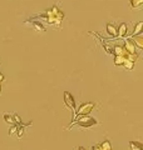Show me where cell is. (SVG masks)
Wrapping results in <instances>:
<instances>
[{"mask_svg":"<svg viewBox=\"0 0 143 150\" xmlns=\"http://www.w3.org/2000/svg\"><path fill=\"white\" fill-rule=\"evenodd\" d=\"M136 45L132 41V39H127L124 41V50L127 51V53H129V54H136L137 51H136Z\"/></svg>","mask_w":143,"mask_h":150,"instance_id":"cell-4","label":"cell"},{"mask_svg":"<svg viewBox=\"0 0 143 150\" xmlns=\"http://www.w3.org/2000/svg\"><path fill=\"white\" fill-rule=\"evenodd\" d=\"M113 53L114 54H116V55H124L126 53H127V51L124 50V48H123V46H121V45H116V46H114V51H113Z\"/></svg>","mask_w":143,"mask_h":150,"instance_id":"cell-11","label":"cell"},{"mask_svg":"<svg viewBox=\"0 0 143 150\" xmlns=\"http://www.w3.org/2000/svg\"><path fill=\"white\" fill-rule=\"evenodd\" d=\"M127 35V24H121L119 25V28L117 29V36L119 38H123V36H126Z\"/></svg>","mask_w":143,"mask_h":150,"instance_id":"cell-6","label":"cell"},{"mask_svg":"<svg viewBox=\"0 0 143 150\" xmlns=\"http://www.w3.org/2000/svg\"><path fill=\"white\" fill-rule=\"evenodd\" d=\"M123 63H124V56H122V55L114 56V64H116L117 67H121V65H123Z\"/></svg>","mask_w":143,"mask_h":150,"instance_id":"cell-12","label":"cell"},{"mask_svg":"<svg viewBox=\"0 0 143 150\" xmlns=\"http://www.w3.org/2000/svg\"><path fill=\"white\" fill-rule=\"evenodd\" d=\"M64 104H65L66 108H69V109L72 110V112H73V120H74L75 119V101H74L73 95L68 91L64 93Z\"/></svg>","mask_w":143,"mask_h":150,"instance_id":"cell-2","label":"cell"},{"mask_svg":"<svg viewBox=\"0 0 143 150\" xmlns=\"http://www.w3.org/2000/svg\"><path fill=\"white\" fill-rule=\"evenodd\" d=\"M111 150H112V149H111Z\"/></svg>","mask_w":143,"mask_h":150,"instance_id":"cell-23","label":"cell"},{"mask_svg":"<svg viewBox=\"0 0 143 150\" xmlns=\"http://www.w3.org/2000/svg\"><path fill=\"white\" fill-rule=\"evenodd\" d=\"M4 119H5V121H6L8 124L14 125V118H13V115H10V114H4Z\"/></svg>","mask_w":143,"mask_h":150,"instance_id":"cell-16","label":"cell"},{"mask_svg":"<svg viewBox=\"0 0 143 150\" xmlns=\"http://www.w3.org/2000/svg\"><path fill=\"white\" fill-rule=\"evenodd\" d=\"M29 125H31V123H29V124H25V125H20V128H18V137L19 138H21L23 137V135H24V130H25V128H26V126H29Z\"/></svg>","mask_w":143,"mask_h":150,"instance_id":"cell-15","label":"cell"},{"mask_svg":"<svg viewBox=\"0 0 143 150\" xmlns=\"http://www.w3.org/2000/svg\"><path fill=\"white\" fill-rule=\"evenodd\" d=\"M4 79H5V78H4V75H3V74H0V83L4 81Z\"/></svg>","mask_w":143,"mask_h":150,"instance_id":"cell-20","label":"cell"},{"mask_svg":"<svg viewBox=\"0 0 143 150\" xmlns=\"http://www.w3.org/2000/svg\"><path fill=\"white\" fill-rule=\"evenodd\" d=\"M0 91H1V83H0ZM0 94H1V93H0Z\"/></svg>","mask_w":143,"mask_h":150,"instance_id":"cell-22","label":"cell"},{"mask_svg":"<svg viewBox=\"0 0 143 150\" xmlns=\"http://www.w3.org/2000/svg\"><path fill=\"white\" fill-rule=\"evenodd\" d=\"M143 5V0H129L131 9H141Z\"/></svg>","mask_w":143,"mask_h":150,"instance_id":"cell-7","label":"cell"},{"mask_svg":"<svg viewBox=\"0 0 143 150\" xmlns=\"http://www.w3.org/2000/svg\"><path fill=\"white\" fill-rule=\"evenodd\" d=\"M134 62H132V60H128V59H124V63H123V65H124V68L128 69V70H132L133 68H134Z\"/></svg>","mask_w":143,"mask_h":150,"instance_id":"cell-13","label":"cell"},{"mask_svg":"<svg viewBox=\"0 0 143 150\" xmlns=\"http://www.w3.org/2000/svg\"><path fill=\"white\" fill-rule=\"evenodd\" d=\"M142 29H143V23H142V21L137 23L136 26H134V31H133V35H132V36H134V35H141Z\"/></svg>","mask_w":143,"mask_h":150,"instance_id":"cell-9","label":"cell"},{"mask_svg":"<svg viewBox=\"0 0 143 150\" xmlns=\"http://www.w3.org/2000/svg\"><path fill=\"white\" fill-rule=\"evenodd\" d=\"M33 26H34V28H35V29H36L38 31H45V28L43 26V25H40V24H39V23H38V21L33 23Z\"/></svg>","mask_w":143,"mask_h":150,"instance_id":"cell-17","label":"cell"},{"mask_svg":"<svg viewBox=\"0 0 143 150\" xmlns=\"http://www.w3.org/2000/svg\"><path fill=\"white\" fill-rule=\"evenodd\" d=\"M99 146H101L102 150H111V149H112L111 142H109V140H104V142H103L101 145H99Z\"/></svg>","mask_w":143,"mask_h":150,"instance_id":"cell-14","label":"cell"},{"mask_svg":"<svg viewBox=\"0 0 143 150\" xmlns=\"http://www.w3.org/2000/svg\"><path fill=\"white\" fill-rule=\"evenodd\" d=\"M132 41L136 45V48L138 49H143V38L141 35H134V36H132Z\"/></svg>","mask_w":143,"mask_h":150,"instance_id":"cell-5","label":"cell"},{"mask_svg":"<svg viewBox=\"0 0 143 150\" xmlns=\"http://www.w3.org/2000/svg\"><path fill=\"white\" fill-rule=\"evenodd\" d=\"M13 118H14V123H16L18 125H21V124H23V121H21L20 118H19V115L14 114V115H13Z\"/></svg>","mask_w":143,"mask_h":150,"instance_id":"cell-18","label":"cell"},{"mask_svg":"<svg viewBox=\"0 0 143 150\" xmlns=\"http://www.w3.org/2000/svg\"><path fill=\"white\" fill-rule=\"evenodd\" d=\"M94 106H95L94 103H84V104H82L78 108V110H75V115H78V116H80V115H89L90 111L94 109Z\"/></svg>","mask_w":143,"mask_h":150,"instance_id":"cell-3","label":"cell"},{"mask_svg":"<svg viewBox=\"0 0 143 150\" xmlns=\"http://www.w3.org/2000/svg\"><path fill=\"white\" fill-rule=\"evenodd\" d=\"M77 150H85L83 146H79V148H77Z\"/></svg>","mask_w":143,"mask_h":150,"instance_id":"cell-21","label":"cell"},{"mask_svg":"<svg viewBox=\"0 0 143 150\" xmlns=\"http://www.w3.org/2000/svg\"><path fill=\"white\" fill-rule=\"evenodd\" d=\"M16 130H18V126H16V125H13L11 128L9 129V135H10V137H11L13 134H15V133H16Z\"/></svg>","mask_w":143,"mask_h":150,"instance_id":"cell-19","label":"cell"},{"mask_svg":"<svg viewBox=\"0 0 143 150\" xmlns=\"http://www.w3.org/2000/svg\"><path fill=\"white\" fill-rule=\"evenodd\" d=\"M129 149L131 150H143V145L138 142H131L129 143Z\"/></svg>","mask_w":143,"mask_h":150,"instance_id":"cell-10","label":"cell"},{"mask_svg":"<svg viewBox=\"0 0 143 150\" xmlns=\"http://www.w3.org/2000/svg\"><path fill=\"white\" fill-rule=\"evenodd\" d=\"M92 150H93V149H92Z\"/></svg>","mask_w":143,"mask_h":150,"instance_id":"cell-24","label":"cell"},{"mask_svg":"<svg viewBox=\"0 0 143 150\" xmlns=\"http://www.w3.org/2000/svg\"><path fill=\"white\" fill-rule=\"evenodd\" d=\"M72 124H77L80 128H92L94 125H99V121L94 118H90L88 115H80L79 118L72 121Z\"/></svg>","mask_w":143,"mask_h":150,"instance_id":"cell-1","label":"cell"},{"mask_svg":"<svg viewBox=\"0 0 143 150\" xmlns=\"http://www.w3.org/2000/svg\"><path fill=\"white\" fill-rule=\"evenodd\" d=\"M107 33L111 36H113V38H116L117 36V28L114 26V25H112V24H108L107 25Z\"/></svg>","mask_w":143,"mask_h":150,"instance_id":"cell-8","label":"cell"}]
</instances>
